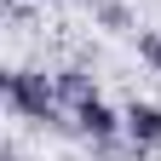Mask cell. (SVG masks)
Wrapping results in <instances>:
<instances>
[{"instance_id":"6da1fadb","label":"cell","mask_w":161,"mask_h":161,"mask_svg":"<svg viewBox=\"0 0 161 161\" xmlns=\"http://www.w3.org/2000/svg\"><path fill=\"white\" fill-rule=\"evenodd\" d=\"M0 92H6V109H12V115L46 121V127H69V121H64V98H58V75L6 69V75H0Z\"/></svg>"},{"instance_id":"7a4b0ae2","label":"cell","mask_w":161,"mask_h":161,"mask_svg":"<svg viewBox=\"0 0 161 161\" xmlns=\"http://www.w3.org/2000/svg\"><path fill=\"white\" fill-rule=\"evenodd\" d=\"M75 127H80V132H86V138H92V144H109V138H115L121 127H127V115H115V109L104 104V98H98V92H92V98H86V104H75Z\"/></svg>"},{"instance_id":"3957f363","label":"cell","mask_w":161,"mask_h":161,"mask_svg":"<svg viewBox=\"0 0 161 161\" xmlns=\"http://www.w3.org/2000/svg\"><path fill=\"white\" fill-rule=\"evenodd\" d=\"M127 138L138 150H155L161 144V104H132L127 109Z\"/></svg>"},{"instance_id":"277c9868","label":"cell","mask_w":161,"mask_h":161,"mask_svg":"<svg viewBox=\"0 0 161 161\" xmlns=\"http://www.w3.org/2000/svg\"><path fill=\"white\" fill-rule=\"evenodd\" d=\"M58 98H64L69 109H75V104H86V98H92V75H80V69H64V75H58Z\"/></svg>"},{"instance_id":"5b68a950","label":"cell","mask_w":161,"mask_h":161,"mask_svg":"<svg viewBox=\"0 0 161 161\" xmlns=\"http://www.w3.org/2000/svg\"><path fill=\"white\" fill-rule=\"evenodd\" d=\"M138 58L161 75V29H144V35H138Z\"/></svg>"},{"instance_id":"8992f818","label":"cell","mask_w":161,"mask_h":161,"mask_svg":"<svg viewBox=\"0 0 161 161\" xmlns=\"http://www.w3.org/2000/svg\"><path fill=\"white\" fill-rule=\"evenodd\" d=\"M98 23H104V29H127L132 17H127V6H121V0H104V6H98Z\"/></svg>"}]
</instances>
